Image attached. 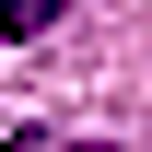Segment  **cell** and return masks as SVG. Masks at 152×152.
Instances as JSON below:
<instances>
[{
    "mask_svg": "<svg viewBox=\"0 0 152 152\" xmlns=\"http://www.w3.org/2000/svg\"><path fill=\"white\" fill-rule=\"evenodd\" d=\"M58 12H70V0H0V35H47Z\"/></svg>",
    "mask_w": 152,
    "mask_h": 152,
    "instance_id": "1",
    "label": "cell"
},
{
    "mask_svg": "<svg viewBox=\"0 0 152 152\" xmlns=\"http://www.w3.org/2000/svg\"><path fill=\"white\" fill-rule=\"evenodd\" d=\"M12 152H105V140H58V129H12Z\"/></svg>",
    "mask_w": 152,
    "mask_h": 152,
    "instance_id": "2",
    "label": "cell"
}]
</instances>
